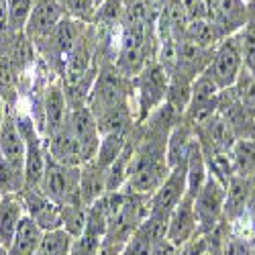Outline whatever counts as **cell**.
<instances>
[{
	"label": "cell",
	"mask_w": 255,
	"mask_h": 255,
	"mask_svg": "<svg viewBox=\"0 0 255 255\" xmlns=\"http://www.w3.org/2000/svg\"><path fill=\"white\" fill-rule=\"evenodd\" d=\"M37 190L59 206L82 204V200H80V167L57 163L47 153L43 178H41V184Z\"/></svg>",
	"instance_id": "cell-3"
},
{
	"label": "cell",
	"mask_w": 255,
	"mask_h": 255,
	"mask_svg": "<svg viewBox=\"0 0 255 255\" xmlns=\"http://www.w3.org/2000/svg\"><path fill=\"white\" fill-rule=\"evenodd\" d=\"M35 0H6V10H8V31L12 33H23L25 25L29 20V14L33 10Z\"/></svg>",
	"instance_id": "cell-24"
},
{
	"label": "cell",
	"mask_w": 255,
	"mask_h": 255,
	"mask_svg": "<svg viewBox=\"0 0 255 255\" xmlns=\"http://www.w3.org/2000/svg\"><path fill=\"white\" fill-rule=\"evenodd\" d=\"M194 237H198V223H196V215H194V198L184 194V198L172 210V215H169L165 239L172 241L176 247L182 249Z\"/></svg>",
	"instance_id": "cell-14"
},
{
	"label": "cell",
	"mask_w": 255,
	"mask_h": 255,
	"mask_svg": "<svg viewBox=\"0 0 255 255\" xmlns=\"http://www.w3.org/2000/svg\"><path fill=\"white\" fill-rule=\"evenodd\" d=\"M131 94L133 80L123 76L115 63H100L86 106L94 115V119H98L109 111L119 109V106H129Z\"/></svg>",
	"instance_id": "cell-2"
},
{
	"label": "cell",
	"mask_w": 255,
	"mask_h": 255,
	"mask_svg": "<svg viewBox=\"0 0 255 255\" xmlns=\"http://www.w3.org/2000/svg\"><path fill=\"white\" fill-rule=\"evenodd\" d=\"M61 18H63L61 8L55 0H35L33 10L29 14V20H27L23 33L33 43V47L37 49L53 33V29L59 25Z\"/></svg>",
	"instance_id": "cell-12"
},
{
	"label": "cell",
	"mask_w": 255,
	"mask_h": 255,
	"mask_svg": "<svg viewBox=\"0 0 255 255\" xmlns=\"http://www.w3.org/2000/svg\"><path fill=\"white\" fill-rule=\"evenodd\" d=\"M102 241H104L102 237L94 235V233H90V231H84L80 237H74L70 255H94L100 249Z\"/></svg>",
	"instance_id": "cell-27"
},
{
	"label": "cell",
	"mask_w": 255,
	"mask_h": 255,
	"mask_svg": "<svg viewBox=\"0 0 255 255\" xmlns=\"http://www.w3.org/2000/svg\"><path fill=\"white\" fill-rule=\"evenodd\" d=\"M25 217V204L20 194H6L0 196V247L8 249L14 231Z\"/></svg>",
	"instance_id": "cell-18"
},
{
	"label": "cell",
	"mask_w": 255,
	"mask_h": 255,
	"mask_svg": "<svg viewBox=\"0 0 255 255\" xmlns=\"http://www.w3.org/2000/svg\"><path fill=\"white\" fill-rule=\"evenodd\" d=\"M167 86H169V74L155 59L147 63L143 72L133 78V90L137 94V111H139L135 123H143L165 102Z\"/></svg>",
	"instance_id": "cell-5"
},
{
	"label": "cell",
	"mask_w": 255,
	"mask_h": 255,
	"mask_svg": "<svg viewBox=\"0 0 255 255\" xmlns=\"http://www.w3.org/2000/svg\"><path fill=\"white\" fill-rule=\"evenodd\" d=\"M253 121H255V119H253Z\"/></svg>",
	"instance_id": "cell-37"
},
{
	"label": "cell",
	"mask_w": 255,
	"mask_h": 255,
	"mask_svg": "<svg viewBox=\"0 0 255 255\" xmlns=\"http://www.w3.org/2000/svg\"><path fill=\"white\" fill-rule=\"evenodd\" d=\"M231 161L235 176L255 180V137L237 139L231 147Z\"/></svg>",
	"instance_id": "cell-20"
},
{
	"label": "cell",
	"mask_w": 255,
	"mask_h": 255,
	"mask_svg": "<svg viewBox=\"0 0 255 255\" xmlns=\"http://www.w3.org/2000/svg\"><path fill=\"white\" fill-rule=\"evenodd\" d=\"M182 4L188 16V23L206 18V0H182Z\"/></svg>",
	"instance_id": "cell-29"
},
{
	"label": "cell",
	"mask_w": 255,
	"mask_h": 255,
	"mask_svg": "<svg viewBox=\"0 0 255 255\" xmlns=\"http://www.w3.org/2000/svg\"><path fill=\"white\" fill-rule=\"evenodd\" d=\"M253 188H255V180H251V178L233 176L229 180L227 194H225V206H223V221L225 223H229L233 227L245 217V212L251 206Z\"/></svg>",
	"instance_id": "cell-15"
},
{
	"label": "cell",
	"mask_w": 255,
	"mask_h": 255,
	"mask_svg": "<svg viewBox=\"0 0 255 255\" xmlns=\"http://www.w3.org/2000/svg\"><path fill=\"white\" fill-rule=\"evenodd\" d=\"M241 72H243V55H241V37L237 31L225 37L217 45L204 76H208L215 82L219 90H227L239 80Z\"/></svg>",
	"instance_id": "cell-6"
},
{
	"label": "cell",
	"mask_w": 255,
	"mask_h": 255,
	"mask_svg": "<svg viewBox=\"0 0 255 255\" xmlns=\"http://www.w3.org/2000/svg\"><path fill=\"white\" fill-rule=\"evenodd\" d=\"M41 237H43V231H41L27 215L20 219L16 231H14V237L6 249L8 255H37Z\"/></svg>",
	"instance_id": "cell-19"
},
{
	"label": "cell",
	"mask_w": 255,
	"mask_h": 255,
	"mask_svg": "<svg viewBox=\"0 0 255 255\" xmlns=\"http://www.w3.org/2000/svg\"><path fill=\"white\" fill-rule=\"evenodd\" d=\"M243 68L255 76V16H247L245 27L239 31Z\"/></svg>",
	"instance_id": "cell-25"
},
{
	"label": "cell",
	"mask_w": 255,
	"mask_h": 255,
	"mask_svg": "<svg viewBox=\"0 0 255 255\" xmlns=\"http://www.w3.org/2000/svg\"><path fill=\"white\" fill-rule=\"evenodd\" d=\"M178 255H186V253H184V249H180V253H178Z\"/></svg>",
	"instance_id": "cell-35"
},
{
	"label": "cell",
	"mask_w": 255,
	"mask_h": 255,
	"mask_svg": "<svg viewBox=\"0 0 255 255\" xmlns=\"http://www.w3.org/2000/svg\"><path fill=\"white\" fill-rule=\"evenodd\" d=\"M0 155L12 163L25 165V141L14 119V106H6V113L0 125Z\"/></svg>",
	"instance_id": "cell-16"
},
{
	"label": "cell",
	"mask_w": 255,
	"mask_h": 255,
	"mask_svg": "<svg viewBox=\"0 0 255 255\" xmlns=\"http://www.w3.org/2000/svg\"><path fill=\"white\" fill-rule=\"evenodd\" d=\"M227 186L215 180L212 176L206 178L202 190L194 198V215L198 223V235L215 231L223 223V206H225Z\"/></svg>",
	"instance_id": "cell-7"
},
{
	"label": "cell",
	"mask_w": 255,
	"mask_h": 255,
	"mask_svg": "<svg viewBox=\"0 0 255 255\" xmlns=\"http://www.w3.org/2000/svg\"><path fill=\"white\" fill-rule=\"evenodd\" d=\"M104 2V0H96V4H102Z\"/></svg>",
	"instance_id": "cell-34"
},
{
	"label": "cell",
	"mask_w": 255,
	"mask_h": 255,
	"mask_svg": "<svg viewBox=\"0 0 255 255\" xmlns=\"http://www.w3.org/2000/svg\"><path fill=\"white\" fill-rule=\"evenodd\" d=\"M219 86L208 76H198L192 82V92H190V102L182 115V121H186L190 127H198L206 119H210L217 113L219 106Z\"/></svg>",
	"instance_id": "cell-9"
},
{
	"label": "cell",
	"mask_w": 255,
	"mask_h": 255,
	"mask_svg": "<svg viewBox=\"0 0 255 255\" xmlns=\"http://www.w3.org/2000/svg\"><path fill=\"white\" fill-rule=\"evenodd\" d=\"M109 194V229L104 241L127 245L139 225L149 217V198L143 194H127V192H106Z\"/></svg>",
	"instance_id": "cell-1"
},
{
	"label": "cell",
	"mask_w": 255,
	"mask_h": 255,
	"mask_svg": "<svg viewBox=\"0 0 255 255\" xmlns=\"http://www.w3.org/2000/svg\"><path fill=\"white\" fill-rule=\"evenodd\" d=\"M20 198H23L25 204V215L43 233L53 229H63L61 206L49 200L45 194H41L39 190H23Z\"/></svg>",
	"instance_id": "cell-13"
},
{
	"label": "cell",
	"mask_w": 255,
	"mask_h": 255,
	"mask_svg": "<svg viewBox=\"0 0 255 255\" xmlns=\"http://www.w3.org/2000/svg\"><path fill=\"white\" fill-rule=\"evenodd\" d=\"M149 23L147 25H133V27H123L121 37V47L117 55V70L127 76L135 78L143 72L151 59V39H149Z\"/></svg>",
	"instance_id": "cell-4"
},
{
	"label": "cell",
	"mask_w": 255,
	"mask_h": 255,
	"mask_svg": "<svg viewBox=\"0 0 255 255\" xmlns=\"http://www.w3.org/2000/svg\"><path fill=\"white\" fill-rule=\"evenodd\" d=\"M247 16V8L241 0H206V20L221 33L223 39L241 31Z\"/></svg>",
	"instance_id": "cell-10"
},
{
	"label": "cell",
	"mask_w": 255,
	"mask_h": 255,
	"mask_svg": "<svg viewBox=\"0 0 255 255\" xmlns=\"http://www.w3.org/2000/svg\"><path fill=\"white\" fill-rule=\"evenodd\" d=\"M68 12L82 23H90L96 16V0H66Z\"/></svg>",
	"instance_id": "cell-28"
},
{
	"label": "cell",
	"mask_w": 255,
	"mask_h": 255,
	"mask_svg": "<svg viewBox=\"0 0 255 255\" xmlns=\"http://www.w3.org/2000/svg\"><path fill=\"white\" fill-rule=\"evenodd\" d=\"M86 212H88V208L82 206V204L61 206L63 229H66L72 237H80L84 233V229H86Z\"/></svg>",
	"instance_id": "cell-26"
},
{
	"label": "cell",
	"mask_w": 255,
	"mask_h": 255,
	"mask_svg": "<svg viewBox=\"0 0 255 255\" xmlns=\"http://www.w3.org/2000/svg\"><path fill=\"white\" fill-rule=\"evenodd\" d=\"M186 176H188V159L169 167L165 180L149 198V215L169 219L172 210L186 194Z\"/></svg>",
	"instance_id": "cell-8"
},
{
	"label": "cell",
	"mask_w": 255,
	"mask_h": 255,
	"mask_svg": "<svg viewBox=\"0 0 255 255\" xmlns=\"http://www.w3.org/2000/svg\"><path fill=\"white\" fill-rule=\"evenodd\" d=\"M72 243H74V237L66 229L45 231L43 237H41L37 255H70Z\"/></svg>",
	"instance_id": "cell-23"
},
{
	"label": "cell",
	"mask_w": 255,
	"mask_h": 255,
	"mask_svg": "<svg viewBox=\"0 0 255 255\" xmlns=\"http://www.w3.org/2000/svg\"><path fill=\"white\" fill-rule=\"evenodd\" d=\"M194 137L200 145V149L204 155L212 153H229L231 147L235 145L237 137L231 131V127L215 113L210 119L194 127Z\"/></svg>",
	"instance_id": "cell-11"
},
{
	"label": "cell",
	"mask_w": 255,
	"mask_h": 255,
	"mask_svg": "<svg viewBox=\"0 0 255 255\" xmlns=\"http://www.w3.org/2000/svg\"><path fill=\"white\" fill-rule=\"evenodd\" d=\"M25 190V165L8 161L0 155V196L20 194Z\"/></svg>",
	"instance_id": "cell-22"
},
{
	"label": "cell",
	"mask_w": 255,
	"mask_h": 255,
	"mask_svg": "<svg viewBox=\"0 0 255 255\" xmlns=\"http://www.w3.org/2000/svg\"><path fill=\"white\" fill-rule=\"evenodd\" d=\"M178 253H180V247H176L165 237L159 239L157 243H153V247H151V255H178Z\"/></svg>",
	"instance_id": "cell-30"
},
{
	"label": "cell",
	"mask_w": 255,
	"mask_h": 255,
	"mask_svg": "<svg viewBox=\"0 0 255 255\" xmlns=\"http://www.w3.org/2000/svg\"><path fill=\"white\" fill-rule=\"evenodd\" d=\"M106 178L109 169L100 167L96 161L80 165V200L86 208L106 194Z\"/></svg>",
	"instance_id": "cell-17"
},
{
	"label": "cell",
	"mask_w": 255,
	"mask_h": 255,
	"mask_svg": "<svg viewBox=\"0 0 255 255\" xmlns=\"http://www.w3.org/2000/svg\"><path fill=\"white\" fill-rule=\"evenodd\" d=\"M133 129H125V131H113V133H106L100 135V145H98V153L92 161H96L100 167L109 169L111 163L121 155V151L125 149L127 141H129Z\"/></svg>",
	"instance_id": "cell-21"
},
{
	"label": "cell",
	"mask_w": 255,
	"mask_h": 255,
	"mask_svg": "<svg viewBox=\"0 0 255 255\" xmlns=\"http://www.w3.org/2000/svg\"><path fill=\"white\" fill-rule=\"evenodd\" d=\"M123 249H125V245H119V243H106V241H102L100 249H98L94 255H121V253H123Z\"/></svg>",
	"instance_id": "cell-31"
},
{
	"label": "cell",
	"mask_w": 255,
	"mask_h": 255,
	"mask_svg": "<svg viewBox=\"0 0 255 255\" xmlns=\"http://www.w3.org/2000/svg\"><path fill=\"white\" fill-rule=\"evenodd\" d=\"M0 255H8V253H6V249H4V247H0Z\"/></svg>",
	"instance_id": "cell-33"
},
{
	"label": "cell",
	"mask_w": 255,
	"mask_h": 255,
	"mask_svg": "<svg viewBox=\"0 0 255 255\" xmlns=\"http://www.w3.org/2000/svg\"><path fill=\"white\" fill-rule=\"evenodd\" d=\"M121 255H127V253H125V249H123V253H121Z\"/></svg>",
	"instance_id": "cell-36"
},
{
	"label": "cell",
	"mask_w": 255,
	"mask_h": 255,
	"mask_svg": "<svg viewBox=\"0 0 255 255\" xmlns=\"http://www.w3.org/2000/svg\"><path fill=\"white\" fill-rule=\"evenodd\" d=\"M4 113H6V104L2 100V96H0V125H2V119H4Z\"/></svg>",
	"instance_id": "cell-32"
}]
</instances>
